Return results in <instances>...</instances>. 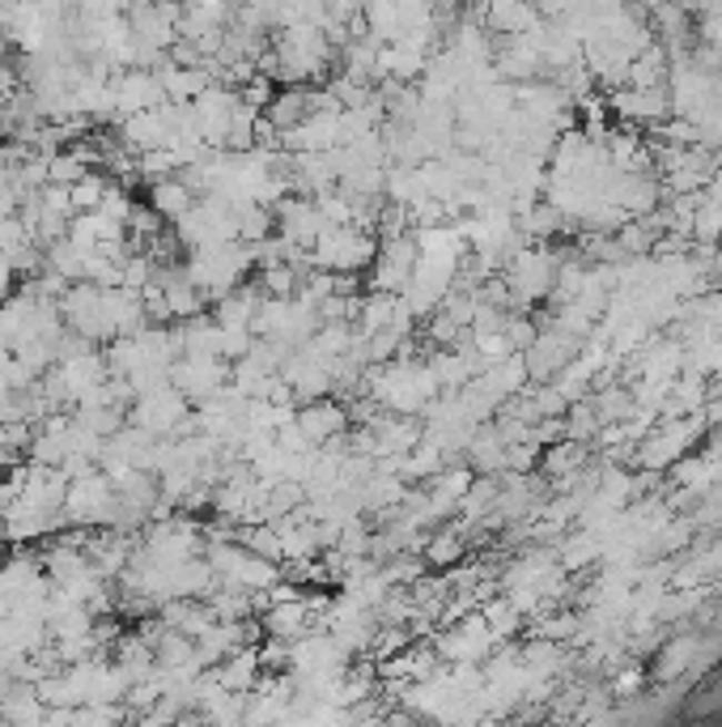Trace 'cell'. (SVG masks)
Masks as SVG:
<instances>
[{"label":"cell","mask_w":722,"mask_h":727,"mask_svg":"<svg viewBox=\"0 0 722 727\" xmlns=\"http://www.w3.org/2000/svg\"><path fill=\"white\" fill-rule=\"evenodd\" d=\"M149 205L158 209V218L179 221L195 205V188L183 175H162V179H149Z\"/></svg>","instance_id":"cell-1"},{"label":"cell","mask_w":722,"mask_h":727,"mask_svg":"<svg viewBox=\"0 0 722 727\" xmlns=\"http://www.w3.org/2000/svg\"><path fill=\"white\" fill-rule=\"evenodd\" d=\"M107 188H111V183H107L102 175H90V170H86V175H81V179L69 188L72 209H77V213H90V209H98V205H102V196H107Z\"/></svg>","instance_id":"cell-2"},{"label":"cell","mask_w":722,"mask_h":727,"mask_svg":"<svg viewBox=\"0 0 722 727\" xmlns=\"http://www.w3.org/2000/svg\"><path fill=\"white\" fill-rule=\"evenodd\" d=\"M13 281H18V268H13V260L0 251V302L13 293Z\"/></svg>","instance_id":"cell-3"}]
</instances>
